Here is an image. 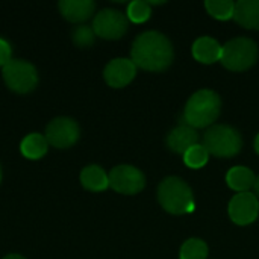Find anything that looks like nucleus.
<instances>
[{"label": "nucleus", "mask_w": 259, "mask_h": 259, "mask_svg": "<svg viewBox=\"0 0 259 259\" xmlns=\"http://www.w3.org/2000/svg\"><path fill=\"white\" fill-rule=\"evenodd\" d=\"M132 61L147 71H164L175 59V49L167 35L158 30L140 33L131 49Z\"/></svg>", "instance_id": "obj_1"}, {"label": "nucleus", "mask_w": 259, "mask_h": 259, "mask_svg": "<svg viewBox=\"0 0 259 259\" xmlns=\"http://www.w3.org/2000/svg\"><path fill=\"white\" fill-rule=\"evenodd\" d=\"M222 112V99L212 90H199L187 102L184 123L194 129L211 127Z\"/></svg>", "instance_id": "obj_2"}, {"label": "nucleus", "mask_w": 259, "mask_h": 259, "mask_svg": "<svg viewBox=\"0 0 259 259\" xmlns=\"http://www.w3.org/2000/svg\"><path fill=\"white\" fill-rule=\"evenodd\" d=\"M158 202L170 214L182 215L194 209V194L191 187L178 176L165 178L158 187Z\"/></svg>", "instance_id": "obj_3"}, {"label": "nucleus", "mask_w": 259, "mask_h": 259, "mask_svg": "<svg viewBox=\"0 0 259 259\" xmlns=\"http://www.w3.org/2000/svg\"><path fill=\"white\" fill-rule=\"evenodd\" d=\"M203 147L215 158H232L243 149V137L229 124H212L203 134Z\"/></svg>", "instance_id": "obj_4"}, {"label": "nucleus", "mask_w": 259, "mask_h": 259, "mask_svg": "<svg viewBox=\"0 0 259 259\" xmlns=\"http://www.w3.org/2000/svg\"><path fill=\"white\" fill-rule=\"evenodd\" d=\"M258 56V44L252 38L238 36L223 46L220 62L231 71H246L256 64Z\"/></svg>", "instance_id": "obj_5"}, {"label": "nucleus", "mask_w": 259, "mask_h": 259, "mask_svg": "<svg viewBox=\"0 0 259 259\" xmlns=\"http://www.w3.org/2000/svg\"><path fill=\"white\" fill-rule=\"evenodd\" d=\"M3 80L9 90L18 94H26L38 85V73L29 61L12 59L3 67Z\"/></svg>", "instance_id": "obj_6"}, {"label": "nucleus", "mask_w": 259, "mask_h": 259, "mask_svg": "<svg viewBox=\"0 0 259 259\" xmlns=\"http://www.w3.org/2000/svg\"><path fill=\"white\" fill-rule=\"evenodd\" d=\"M109 187L126 196H134L138 194L144 190L146 187V176L144 173L134 167V165H117L109 171Z\"/></svg>", "instance_id": "obj_7"}, {"label": "nucleus", "mask_w": 259, "mask_h": 259, "mask_svg": "<svg viewBox=\"0 0 259 259\" xmlns=\"http://www.w3.org/2000/svg\"><path fill=\"white\" fill-rule=\"evenodd\" d=\"M129 27V20L126 14L118 9H102L97 12L93 21L94 33L103 39H120Z\"/></svg>", "instance_id": "obj_8"}, {"label": "nucleus", "mask_w": 259, "mask_h": 259, "mask_svg": "<svg viewBox=\"0 0 259 259\" xmlns=\"http://www.w3.org/2000/svg\"><path fill=\"white\" fill-rule=\"evenodd\" d=\"M79 124L70 117H56L46 127V140L49 146L56 149H68L79 140Z\"/></svg>", "instance_id": "obj_9"}, {"label": "nucleus", "mask_w": 259, "mask_h": 259, "mask_svg": "<svg viewBox=\"0 0 259 259\" xmlns=\"http://www.w3.org/2000/svg\"><path fill=\"white\" fill-rule=\"evenodd\" d=\"M231 220L238 226H247L253 223L259 215V199L252 193H238L235 194L228 208Z\"/></svg>", "instance_id": "obj_10"}, {"label": "nucleus", "mask_w": 259, "mask_h": 259, "mask_svg": "<svg viewBox=\"0 0 259 259\" xmlns=\"http://www.w3.org/2000/svg\"><path fill=\"white\" fill-rule=\"evenodd\" d=\"M137 74V65L132 59L115 58L109 61L103 70V77L106 83L112 88H123L129 85Z\"/></svg>", "instance_id": "obj_11"}, {"label": "nucleus", "mask_w": 259, "mask_h": 259, "mask_svg": "<svg viewBox=\"0 0 259 259\" xmlns=\"http://www.w3.org/2000/svg\"><path fill=\"white\" fill-rule=\"evenodd\" d=\"M165 143L171 152L184 155L190 147L199 144V134L194 127L188 126L187 123H181L179 126L168 132Z\"/></svg>", "instance_id": "obj_12"}, {"label": "nucleus", "mask_w": 259, "mask_h": 259, "mask_svg": "<svg viewBox=\"0 0 259 259\" xmlns=\"http://www.w3.org/2000/svg\"><path fill=\"white\" fill-rule=\"evenodd\" d=\"M58 8L68 21L83 23L94 14L96 3L93 0H61Z\"/></svg>", "instance_id": "obj_13"}, {"label": "nucleus", "mask_w": 259, "mask_h": 259, "mask_svg": "<svg viewBox=\"0 0 259 259\" xmlns=\"http://www.w3.org/2000/svg\"><path fill=\"white\" fill-rule=\"evenodd\" d=\"M193 56L202 64H214L222 59L223 46L212 36H200L193 44Z\"/></svg>", "instance_id": "obj_14"}, {"label": "nucleus", "mask_w": 259, "mask_h": 259, "mask_svg": "<svg viewBox=\"0 0 259 259\" xmlns=\"http://www.w3.org/2000/svg\"><path fill=\"white\" fill-rule=\"evenodd\" d=\"M235 21L252 30H259V0H240L235 3Z\"/></svg>", "instance_id": "obj_15"}, {"label": "nucleus", "mask_w": 259, "mask_h": 259, "mask_svg": "<svg viewBox=\"0 0 259 259\" xmlns=\"http://www.w3.org/2000/svg\"><path fill=\"white\" fill-rule=\"evenodd\" d=\"M80 184L88 191H103L109 187V176L100 165H87L80 171Z\"/></svg>", "instance_id": "obj_16"}, {"label": "nucleus", "mask_w": 259, "mask_h": 259, "mask_svg": "<svg viewBox=\"0 0 259 259\" xmlns=\"http://www.w3.org/2000/svg\"><path fill=\"white\" fill-rule=\"evenodd\" d=\"M228 185L238 193H247L252 187H255L256 176L255 173L244 165H235L232 167L226 175Z\"/></svg>", "instance_id": "obj_17"}, {"label": "nucleus", "mask_w": 259, "mask_h": 259, "mask_svg": "<svg viewBox=\"0 0 259 259\" xmlns=\"http://www.w3.org/2000/svg\"><path fill=\"white\" fill-rule=\"evenodd\" d=\"M49 143L41 134H29L23 138L20 144V150L27 159H39L47 153Z\"/></svg>", "instance_id": "obj_18"}, {"label": "nucleus", "mask_w": 259, "mask_h": 259, "mask_svg": "<svg viewBox=\"0 0 259 259\" xmlns=\"http://www.w3.org/2000/svg\"><path fill=\"white\" fill-rule=\"evenodd\" d=\"M209 253L208 244L200 238H190L181 247V259H206Z\"/></svg>", "instance_id": "obj_19"}, {"label": "nucleus", "mask_w": 259, "mask_h": 259, "mask_svg": "<svg viewBox=\"0 0 259 259\" xmlns=\"http://www.w3.org/2000/svg\"><path fill=\"white\" fill-rule=\"evenodd\" d=\"M205 8L209 15L217 20H229L234 18L235 12V2L232 0H206Z\"/></svg>", "instance_id": "obj_20"}, {"label": "nucleus", "mask_w": 259, "mask_h": 259, "mask_svg": "<svg viewBox=\"0 0 259 259\" xmlns=\"http://www.w3.org/2000/svg\"><path fill=\"white\" fill-rule=\"evenodd\" d=\"M208 159H209V153L203 147V144H196V146L190 147L184 153V162H185V165L190 167V168H194V170L205 167L206 162H208Z\"/></svg>", "instance_id": "obj_21"}, {"label": "nucleus", "mask_w": 259, "mask_h": 259, "mask_svg": "<svg viewBox=\"0 0 259 259\" xmlns=\"http://www.w3.org/2000/svg\"><path fill=\"white\" fill-rule=\"evenodd\" d=\"M152 15V9H150V3L144 2V0H134L127 5V12L126 17L129 21L132 23H144L150 18Z\"/></svg>", "instance_id": "obj_22"}, {"label": "nucleus", "mask_w": 259, "mask_h": 259, "mask_svg": "<svg viewBox=\"0 0 259 259\" xmlns=\"http://www.w3.org/2000/svg\"><path fill=\"white\" fill-rule=\"evenodd\" d=\"M71 39L77 47H82V49L91 47L96 39L94 29L87 24H79L77 27H74V30L71 33Z\"/></svg>", "instance_id": "obj_23"}, {"label": "nucleus", "mask_w": 259, "mask_h": 259, "mask_svg": "<svg viewBox=\"0 0 259 259\" xmlns=\"http://www.w3.org/2000/svg\"><path fill=\"white\" fill-rule=\"evenodd\" d=\"M11 55H12V50H11L9 42L5 41L3 38H0V67H5L6 64H9L12 61Z\"/></svg>", "instance_id": "obj_24"}, {"label": "nucleus", "mask_w": 259, "mask_h": 259, "mask_svg": "<svg viewBox=\"0 0 259 259\" xmlns=\"http://www.w3.org/2000/svg\"><path fill=\"white\" fill-rule=\"evenodd\" d=\"M3 259H26L24 256H21V255H18V253H9V255H6Z\"/></svg>", "instance_id": "obj_25"}, {"label": "nucleus", "mask_w": 259, "mask_h": 259, "mask_svg": "<svg viewBox=\"0 0 259 259\" xmlns=\"http://www.w3.org/2000/svg\"><path fill=\"white\" fill-rule=\"evenodd\" d=\"M255 150H256V153L259 155V134L256 135V138H255Z\"/></svg>", "instance_id": "obj_26"}, {"label": "nucleus", "mask_w": 259, "mask_h": 259, "mask_svg": "<svg viewBox=\"0 0 259 259\" xmlns=\"http://www.w3.org/2000/svg\"><path fill=\"white\" fill-rule=\"evenodd\" d=\"M255 191H256V197L259 199V176L256 178V182H255Z\"/></svg>", "instance_id": "obj_27"}, {"label": "nucleus", "mask_w": 259, "mask_h": 259, "mask_svg": "<svg viewBox=\"0 0 259 259\" xmlns=\"http://www.w3.org/2000/svg\"><path fill=\"white\" fill-rule=\"evenodd\" d=\"M0 182H2V167H0Z\"/></svg>", "instance_id": "obj_28"}]
</instances>
